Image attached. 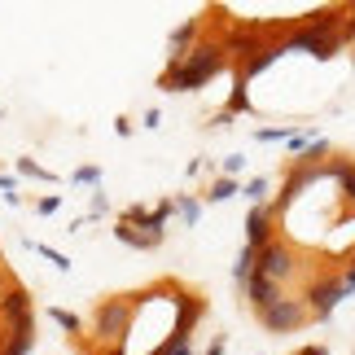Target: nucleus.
Here are the masks:
<instances>
[{
  "mask_svg": "<svg viewBox=\"0 0 355 355\" xmlns=\"http://www.w3.org/2000/svg\"><path fill=\"white\" fill-rule=\"evenodd\" d=\"M18 167H22L26 175H35V180H49V171H44V167H35V162H31V158H22V162H18Z\"/></svg>",
  "mask_w": 355,
  "mask_h": 355,
  "instance_id": "nucleus-18",
  "label": "nucleus"
},
{
  "mask_svg": "<svg viewBox=\"0 0 355 355\" xmlns=\"http://www.w3.org/2000/svg\"><path fill=\"white\" fill-rule=\"evenodd\" d=\"M254 272H263V277L277 281V285L290 281V277H294V250H290L285 241L272 237L268 245H259V250H254Z\"/></svg>",
  "mask_w": 355,
  "mask_h": 355,
  "instance_id": "nucleus-3",
  "label": "nucleus"
},
{
  "mask_svg": "<svg viewBox=\"0 0 355 355\" xmlns=\"http://www.w3.org/2000/svg\"><path fill=\"white\" fill-rule=\"evenodd\" d=\"M53 320H58L62 329H71V334H79V316H71V311H58V307H53Z\"/></svg>",
  "mask_w": 355,
  "mask_h": 355,
  "instance_id": "nucleus-15",
  "label": "nucleus"
},
{
  "mask_svg": "<svg viewBox=\"0 0 355 355\" xmlns=\"http://www.w3.org/2000/svg\"><path fill=\"white\" fill-rule=\"evenodd\" d=\"M180 215H184V220H189V224H193V220H198V215H202V207H198V202H180Z\"/></svg>",
  "mask_w": 355,
  "mask_h": 355,
  "instance_id": "nucleus-20",
  "label": "nucleus"
},
{
  "mask_svg": "<svg viewBox=\"0 0 355 355\" xmlns=\"http://www.w3.org/2000/svg\"><path fill=\"white\" fill-rule=\"evenodd\" d=\"M245 290H250V298H254V311H263V307H272V303L281 298V285H277V281H268L263 272H250Z\"/></svg>",
  "mask_w": 355,
  "mask_h": 355,
  "instance_id": "nucleus-7",
  "label": "nucleus"
},
{
  "mask_svg": "<svg viewBox=\"0 0 355 355\" xmlns=\"http://www.w3.org/2000/svg\"><path fill=\"white\" fill-rule=\"evenodd\" d=\"M114 233H119V241H128V245H136V250H149V245H158L162 237H149V233H136V228L132 224H119L114 228Z\"/></svg>",
  "mask_w": 355,
  "mask_h": 355,
  "instance_id": "nucleus-11",
  "label": "nucleus"
},
{
  "mask_svg": "<svg viewBox=\"0 0 355 355\" xmlns=\"http://www.w3.org/2000/svg\"><path fill=\"white\" fill-rule=\"evenodd\" d=\"M263 189H268V180H250V184H245V198H250V202H263Z\"/></svg>",
  "mask_w": 355,
  "mask_h": 355,
  "instance_id": "nucleus-17",
  "label": "nucleus"
},
{
  "mask_svg": "<svg viewBox=\"0 0 355 355\" xmlns=\"http://www.w3.org/2000/svg\"><path fill=\"white\" fill-rule=\"evenodd\" d=\"M75 180H79V184H97V180H101V171H97V167H84V171L75 175Z\"/></svg>",
  "mask_w": 355,
  "mask_h": 355,
  "instance_id": "nucleus-19",
  "label": "nucleus"
},
{
  "mask_svg": "<svg viewBox=\"0 0 355 355\" xmlns=\"http://www.w3.org/2000/svg\"><path fill=\"white\" fill-rule=\"evenodd\" d=\"M220 71H224V49H220V44H198V49L184 53V62L167 66L162 88H167V92H193V88H202V84H211Z\"/></svg>",
  "mask_w": 355,
  "mask_h": 355,
  "instance_id": "nucleus-1",
  "label": "nucleus"
},
{
  "mask_svg": "<svg viewBox=\"0 0 355 355\" xmlns=\"http://www.w3.org/2000/svg\"><path fill=\"white\" fill-rule=\"evenodd\" d=\"M250 272H254V250L245 245V250H241V259H237V268H233V277L245 285V281H250Z\"/></svg>",
  "mask_w": 355,
  "mask_h": 355,
  "instance_id": "nucleus-13",
  "label": "nucleus"
},
{
  "mask_svg": "<svg viewBox=\"0 0 355 355\" xmlns=\"http://www.w3.org/2000/svg\"><path fill=\"white\" fill-rule=\"evenodd\" d=\"M303 355H324V347H307V351H303Z\"/></svg>",
  "mask_w": 355,
  "mask_h": 355,
  "instance_id": "nucleus-24",
  "label": "nucleus"
},
{
  "mask_svg": "<svg viewBox=\"0 0 355 355\" xmlns=\"http://www.w3.org/2000/svg\"><path fill=\"white\" fill-rule=\"evenodd\" d=\"M254 136L259 141H281V136H290V128H259Z\"/></svg>",
  "mask_w": 355,
  "mask_h": 355,
  "instance_id": "nucleus-16",
  "label": "nucleus"
},
{
  "mask_svg": "<svg viewBox=\"0 0 355 355\" xmlns=\"http://www.w3.org/2000/svg\"><path fill=\"white\" fill-rule=\"evenodd\" d=\"M241 162H245V158H224V171H228V175H237V171H241Z\"/></svg>",
  "mask_w": 355,
  "mask_h": 355,
  "instance_id": "nucleus-22",
  "label": "nucleus"
},
{
  "mask_svg": "<svg viewBox=\"0 0 355 355\" xmlns=\"http://www.w3.org/2000/svg\"><path fill=\"white\" fill-rule=\"evenodd\" d=\"M128 316H132V307L123 303V298H114V303H101L97 311V338H119V334H128Z\"/></svg>",
  "mask_w": 355,
  "mask_h": 355,
  "instance_id": "nucleus-5",
  "label": "nucleus"
},
{
  "mask_svg": "<svg viewBox=\"0 0 355 355\" xmlns=\"http://www.w3.org/2000/svg\"><path fill=\"white\" fill-rule=\"evenodd\" d=\"M347 31H351V35H355V13H351V22H347Z\"/></svg>",
  "mask_w": 355,
  "mask_h": 355,
  "instance_id": "nucleus-25",
  "label": "nucleus"
},
{
  "mask_svg": "<svg viewBox=\"0 0 355 355\" xmlns=\"http://www.w3.org/2000/svg\"><path fill=\"white\" fill-rule=\"evenodd\" d=\"M245 233H250V250H259V245H268L272 241V207H254L250 211V220H245Z\"/></svg>",
  "mask_w": 355,
  "mask_h": 355,
  "instance_id": "nucleus-9",
  "label": "nucleus"
},
{
  "mask_svg": "<svg viewBox=\"0 0 355 355\" xmlns=\"http://www.w3.org/2000/svg\"><path fill=\"white\" fill-rule=\"evenodd\" d=\"M281 53H285V44H263V49H254L250 58H241V84H245V79H250V75H259V71H268V66L277 62Z\"/></svg>",
  "mask_w": 355,
  "mask_h": 355,
  "instance_id": "nucleus-8",
  "label": "nucleus"
},
{
  "mask_svg": "<svg viewBox=\"0 0 355 355\" xmlns=\"http://www.w3.org/2000/svg\"><path fill=\"white\" fill-rule=\"evenodd\" d=\"M307 141H316V132H303V136H294V132H290V149H303Z\"/></svg>",
  "mask_w": 355,
  "mask_h": 355,
  "instance_id": "nucleus-21",
  "label": "nucleus"
},
{
  "mask_svg": "<svg viewBox=\"0 0 355 355\" xmlns=\"http://www.w3.org/2000/svg\"><path fill=\"white\" fill-rule=\"evenodd\" d=\"M307 320V303L303 298H277L272 307H263L259 311V324H263L268 334H290V329H298V324Z\"/></svg>",
  "mask_w": 355,
  "mask_h": 355,
  "instance_id": "nucleus-2",
  "label": "nucleus"
},
{
  "mask_svg": "<svg viewBox=\"0 0 355 355\" xmlns=\"http://www.w3.org/2000/svg\"><path fill=\"white\" fill-rule=\"evenodd\" d=\"M334 175V180H343V198L347 202H355V162H347V158H338V162H329V167H324Z\"/></svg>",
  "mask_w": 355,
  "mask_h": 355,
  "instance_id": "nucleus-10",
  "label": "nucleus"
},
{
  "mask_svg": "<svg viewBox=\"0 0 355 355\" xmlns=\"http://www.w3.org/2000/svg\"><path fill=\"white\" fill-rule=\"evenodd\" d=\"M233 193H241V189H237V180H220V184L211 189V202H224V198H233Z\"/></svg>",
  "mask_w": 355,
  "mask_h": 355,
  "instance_id": "nucleus-14",
  "label": "nucleus"
},
{
  "mask_svg": "<svg viewBox=\"0 0 355 355\" xmlns=\"http://www.w3.org/2000/svg\"><path fill=\"white\" fill-rule=\"evenodd\" d=\"M343 294H347L343 281H338V277H324V281H316V285L307 290L303 303H307V311H316V316H329V311L343 303Z\"/></svg>",
  "mask_w": 355,
  "mask_h": 355,
  "instance_id": "nucleus-4",
  "label": "nucleus"
},
{
  "mask_svg": "<svg viewBox=\"0 0 355 355\" xmlns=\"http://www.w3.org/2000/svg\"><path fill=\"white\" fill-rule=\"evenodd\" d=\"M35 347V329L26 324V329H13V338H9V347H5V355H26Z\"/></svg>",
  "mask_w": 355,
  "mask_h": 355,
  "instance_id": "nucleus-12",
  "label": "nucleus"
},
{
  "mask_svg": "<svg viewBox=\"0 0 355 355\" xmlns=\"http://www.w3.org/2000/svg\"><path fill=\"white\" fill-rule=\"evenodd\" d=\"M207 355H224V338H215V343H211V351Z\"/></svg>",
  "mask_w": 355,
  "mask_h": 355,
  "instance_id": "nucleus-23",
  "label": "nucleus"
},
{
  "mask_svg": "<svg viewBox=\"0 0 355 355\" xmlns=\"http://www.w3.org/2000/svg\"><path fill=\"white\" fill-rule=\"evenodd\" d=\"M0 316H5L13 329H26V324H31V294H26V290H9L5 298H0Z\"/></svg>",
  "mask_w": 355,
  "mask_h": 355,
  "instance_id": "nucleus-6",
  "label": "nucleus"
}]
</instances>
